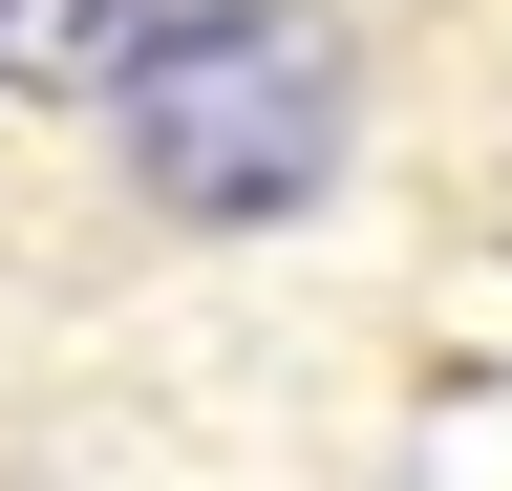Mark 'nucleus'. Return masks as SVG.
Returning <instances> with one entry per match:
<instances>
[{
	"label": "nucleus",
	"instance_id": "f257e3e1",
	"mask_svg": "<svg viewBox=\"0 0 512 491\" xmlns=\"http://www.w3.org/2000/svg\"><path fill=\"white\" fill-rule=\"evenodd\" d=\"M107 150H128L150 214H214V235H235V214H299L320 171L363 150V65H342L320 0H192V22L128 43Z\"/></svg>",
	"mask_w": 512,
	"mask_h": 491
},
{
	"label": "nucleus",
	"instance_id": "f03ea898",
	"mask_svg": "<svg viewBox=\"0 0 512 491\" xmlns=\"http://www.w3.org/2000/svg\"><path fill=\"white\" fill-rule=\"evenodd\" d=\"M150 22H171V0H0V86H22V107H107Z\"/></svg>",
	"mask_w": 512,
	"mask_h": 491
}]
</instances>
